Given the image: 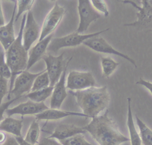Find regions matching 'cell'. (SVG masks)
<instances>
[{
    "instance_id": "obj_1",
    "label": "cell",
    "mask_w": 152,
    "mask_h": 145,
    "mask_svg": "<svg viewBox=\"0 0 152 145\" xmlns=\"http://www.w3.org/2000/svg\"><path fill=\"white\" fill-rule=\"evenodd\" d=\"M83 128L99 145H121L129 139L122 134L116 122L108 115V110L101 115L91 118Z\"/></svg>"
},
{
    "instance_id": "obj_2",
    "label": "cell",
    "mask_w": 152,
    "mask_h": 145,
    "mask_svg": "<svg viewBox=\"0 0 152 145\" xmlns=\"http://www.w3.org/2000/svg\"><path fill=\"white\" fill-rule=\"evenodd\" d=\"M71 93L75 97L83 113L90 118L99 115L108 106L110 99L106 86L93 87Z\"/></svg>"
},
{
    "instance_id": "obj_3",
    "label": "cell",
    "mask_w": 152,
    "mask_h": 145,
    "mask_svg": "<svg viewBox=\"0 0 152 145\" xmlns=\"http://www.w3.org/2000/svg\"><path fill=\"white\" fill-rule=\"evenodd\" d=\"M26 15L27 13H24L23 16L17 36L5 53L6 57L5 61L11 72L9 92L12 89L16 76L25 70L27 67L28 51L24 48L23 45V31L26 21Z\"/></svg>"
},
{
    "instance_id": "obj_4",
    "label": "cell",
    "mask_w": 152,
    "mask_h": 145,
    "mask_svg": "<svg viewBox=\"0 0 152 145\" xmlns=\"http://www.w3.org/2000/svg\"><path fill=\"white\" fill-rule=\"evenodd\" d=\"M109 29H106L102 31L96 32L88 34H80L75 31L64 36L52 38L47 48V51L49 52L56 54L59 50L65 47H77L88 39L99 36L101 33L108 30Z\"/></svg>"
},
{
    "instance_id": "obj_5",
    "label": "cell",
    "mask_w": 152,
    "mask_h": 145,
    "mask_svg": "<svg viewBox=\"0 0 152 145\" xmlns=\"http://www.w3.org/2000/svg\"><path fill=\"white\" fill-rule=\"evenodd\" d=\"M77 9L79 15V24L75 32L80 34H83L87 30L92 22L102 17V14L93 7L90 1L88 0L78 1Z\"/></svg>"
},
{
    "instance_id": "obj_6",
    "label": "cell",
    "mask_w": 152,
    "mask_h": 145,
    "mask_svg": "<svg viewBox=\"0 0 152 145\" xmlns=\"http://www.w3.org/2000/svg\"><path fill=\"white\" fill-rule=\"evenodd\" d=\"M124 4H129L135 7L137 10V20L130 23H126L124 25L126 26H134L136 27H147L151 26V16H152V1L148 0L140 1L141 6L133 1L127 0L123 1Z\"/></svg>"
},
{
    "instance_id": "obj_7",
    "label": "cell",
    "mask_w": 152,
    "mask_h": 145,
    "mask_svg": "<svg viewBox=\"0 0 152 145\" xmlns=\"http://www.w3.org/2000/svg\"><path fill=\"white\" fill-rule=\"evenodd\" d=\"M64 7L56 2L50 11L46 16L40 30L39 41H41L52 33L56 29L65 13Z\"/></svg>"
},
{
    "instance_id": "obj_8",
    "label": "cell",
    "mask_w": 152,
    "mask_h": 145,
    "mask_svg": "<svg viewBox=\"0 0 152 145\" xmlns=\"http://www.w3.org/2000/svg\"><path fill=\"white\" fill-rule=\"evenodd\" d=\"M42 72L32 73L25 70L18 75L15 78L12 89L8 92V99L10 98L11 95H14L15 97L20 98L24 94L30 92L34 79Z\"/></svg>"
},
{
    "instance_id": "obj_9",
    "label": "cell",
    "mask_w": 152,
    "mask_h": 145,
    "mask_svg": "<svg viewBox=\"0 0 152 145\" xmlns=\"http://www.w3.org/2000/svg\"><path fill=\"white\" fill-rule=\"evenodd\" d=\"M95 79L90 72L70 71L66 78V88L78 91L94 87Z\"/></svg>"
},
{
    "instance_id": "obj_10",
    "label": "cell",
    "mask_w": 152,
    "mask_h": 145,
    "mask_svg": "<svg viewBox=\"0 0 152 145\" xmlns=\"http://www.w3.org/2000/svg\"><path fill=\"white\" fill-rule=\"evenodd\" d=\"M64 53L58 56L48 54L44 55L42 57L46 64V70L48 73L50 81V86L51 87H53L58 81L64 70L65 65H64Z\"/></svg>"
},
{
    "instance_id": "obj_11",
    "label": "cell",
    "mask_w": 152,
    "mask_h": 145,
    "mask_svg": "<svg viewBox=\"0 0 152 145\" xmlns=\"http://www.w3.org/2000/svg\"><path fill=\"white\" fill-rule=\"evenodd\" d=\"M84 45L88 47L89 48L99 53L113 54L129 61L135 67H137L136 63L134 59L129 57L128 55L119 52L115 50L112 45H110L104 38L102 37L96 36L90 39H88L83 43Z\"/></svg>"
},
{
    "instance_id": "obj_12",
    "label": "cell",
    "mask_w": 152,
    "mask_h": 145,
    "mask_svg": "<svg viewBox=\"0 0 152 145\" xmlns=\"http://www.w3.org/2000/svg\"><path fill=\"white\" fill-rule=\"evenodd\" d=\"M40 30L31 11L27 12L23 31V45L28 51L33 43L39 38Z\"/></svg>"
},
{
    "instance_id": "obj_13",
    "label": "cell",
    "mask_w": 152,
    "mask_h": 145,
    "mask_svg": "<svg viewBox=\"0 0 152 145\" xmlns=\"http://www.w3.org/2000/svg\"><path fill=\"white\" fill-rule=\"evenodd\" d=\"M72 57L69 58L65 65L64 70L56 84L53 86V89L51 94L50 101V109H59L62 103L67 96L66 88L65 85L66 70L68 64Z\"/></svg>"
},
{
    "instance_id": "obj_14",
    "label": "cell",
    "mask_w": 152,
    "mask_h": 145,
    "mask_svg": "<svg viewBox=\"0 0 152 145\" xmlns=\"http://www.w3.org/2000/svg\"><path fill=\"white\" fill-rule=\"evenodd\" d=\"M49 107L44 102L36 103L31 100L21 103L18 105L5 110V113L8 117L13 115H21V116L28 115H37L47 109Z\"/></svg>"
},
{
    "instance_id": "obj_15",
    "label": "cell",
    "mask_w": 152,
    "mask_h": 145,
    "mask_svg": "<svg viewBox=\"0 0 152 145\" xmlns=\"http://www.w3.org/2000/svg\"><path fill=\"white\" fill-rule=\"evenodd\" d=\"M53 38V34H50L43 39L30 48L28 54V60L27 63L26 70L30 69L37 61H39L45 55L47 48L50 42Z\"/></svg>"
},
{
    "instance_id": "obj_16",
    "label": "cell",
    "mask_w": 152,
    "mask_h": 145,
    "mask_svg": "<svg viewBox=\"0 0 152 145\" xmlns=\"http://www.w3.org/2000/svg\"><path fill=\"white\" fill-rule=\"evenodd\" d=\"M14 6L10 20L7 24L0 27V42L2 44L4 51H6L15 39L14 30V23L15 14L17 8V2L14 1Z\"/></svg>"
},
{
    "instance_id": "obj_17",
    "label": "cell",
    "mask_w": 152,
    "mask_h": 145,
    "mask_svg": "<svg viewBox=\"0 0 152 145\" xmlns=\"http://www.w3.org/2000/svg\"><path fill=\"white\" fill-rule=\"evenodd\" d=\"M86 132V131L83 127H78L74 124H61L55 128L53 133L48 137L62 140L75 135L83 134Z\"/></svg>"
},
{
    "instance_id": "obj_18",
    "label": "cell",
    "mask_w": 152,
    "mask_h": 145,
    "mask_svg": "<svg viewBox=\"0 0 152 145\" xmlns=\"http://www.w3.org/2000/svg\"><path fill=\"white\" fill-rule=\"evenodd\" d=\"M70 116H77L87 118L86 115L80 112H69L65 110H61L59 109H48L39 114L35 115L36 121L46 120V121H55L58 120L65 117Z\"/></svg>"
},
{
    "instance_id": "obj_19",
    "label": "cell",
    "mask_w": 152,
    "mask_h": 145,
    "mask_svg": "<svg viewBox=\"0 0 152 145\" xmlns=\"http://www.w3.org/2000/svg\"><path fill=\"white\" fill-rule=\"evenodd\" d=\"M23 119H17L7 117L0 123V130L13 134L16 137H21Z\"/></svg>"
},
{
    "instance_id": "obj_20",
    "label": "cell",
    "mask_w": 152,
    "mask_h": 145,
    "mask_svg": "<svg viewBox=\"0 0 152 145\" xmlns=\"http://www.w3.org/2000/svg\"><path fill=\"white\" fill-rule=\"evenodd\" d=\"M128 101V114H127V121L126 124L129 133V141L131 145H141V139L138 132L133 119L132 113L131 106V98H127Z\"/></svg>"
},
{
    "instance_id": "obj_21",
    "label": "cell",
    "mask_w": 152,
    "mask_h": 145,
    "mask_svg": "<svg viewBox=\"0 0 152 145\" xmlns=\"http://www.w3.org/2000/svg\"><path fill=\"white\" fill-rule=\"evenodd\" d=\"M135 119L140 131L139 135L141 144L143 145H152V131L151 129L137 115L135 116Z\"/></svg>"
},
{
    "instance_id": "obj_22",
    "label": "cell",
    "mask_w": 152,
    "mask_h": 145,
    "mask_svg": "<svg viewBox=\"0 0 152 145\" xmlns=\"http://www.w3.org/2000/svg\"><path fill=\"white\" fill-rule=\"evenodd\" d=\"M53 89V87L49 86L45 88L40 89L34 91H31L27 93L25 97L28 98L30 100L36 103H42L51 95Z\"/></svg>"
},
{
    "instance_id": "obj_23",
    "label": "cell",
    "mask_w": 152,
    "mask_h": 145,
    "mask_svg": "<svg viewBox=\"0 0 152 145\" xmlns=\"http://www.w3.org/2000/svg\"><path fill=\"white\" fill-rule=\"evenodd\" d=\"M100 62L103 76L109 78L115 72L119 63L110 57H100Z\"/></svg>"
},
{
    "instance_id": "obj_24",
    "label": "cell",
    "mask_w": 152,
    "mask_h": 145,
    "mask_svg": "<svg viewBox=\"0 0 152 145\" xmlns=\"http://www.w3.org/2000/svg\"><path fill=\"white\" fill-rule=\"evenodd\" d=\"M40 129L39 124L37 121L35 119L30 124L25 137L24 140L33 145L37 144L40 135Z\"/></svg>"
},
{
    "instance_id": "obj_25",
    "label": "cell",
    "mask_w": 152,
    "mask_h": 145,
    "mask_svg": "<svg viewBox=\"0 0 152 145\" xmlns=\"http://www.w3.org/2000/svg\"><path fill=\"white\" fill-rule=\"evenodd\" d=\"M50 86V81L46 69L38 75L33 82L30 91H34Z\"/></svg>"
},
{
    "instance_id": "obj_26",
    "label": "cell",
    "mask_w": 152,
    "mask_h": 145,
    "mask_svg": "<svg viewBox=\"0 0 152 145\" xmlns=\"http://www.w3.org/2000/svg\"><path fill=\"white\" fill-rule=\"evenodd\" d=\"M60 143L62 145H94L87 141L84 136L81 134L60 140Z\"/></svg>"
},
{
    "instance_id": "obj_27",
    "label": "cell",
    "mask_w": 152,
    "mask_h": 145,
    "mask_svg": "<svg viewBox=\"0 0 152 145\" xmlns=\"http://www.w3.org/2000/svg\"><path fill=\"white\" fill-rule=\"evenodd\" d=\"M17 4L18 11L16 16H15L14 21H17L20 16L26 11H30L31 8L32 7L34 1L33 0H18L16 1Z\"/></svg>"
},
{
    "instance_id": "obj_28",
    "label": "cell",
    "mask_w": 152,
    "mask_h": 145,
    "mask_svg": "<svg viewBox=\"0 0 152 145\" xmlns=\"http://www.w3.org/2000/svg\"><path fill=\"white\" fill-rule=\"evenodd\" d=\"M5 57V51L0 50V77L8 79L11 78V72L6 63Z\"/></svg>"
},
{
    "instance_id": "obj_29",
    "label": "cell",
    "mask_w": 152,
    "mask_h": 145,
    "mask_svg": "<svg viewBox=\"0 0 152 145\" xmlns=\"http://www.w3.org/2000/svg\"><path fill=\"white\" fill-rule=\"evenodd\" d=\"M93 7L98 12H101L106 17L109 16V11L105 1L103 0H91L90 1Z\"/></svg>"
},
{
    "instance_id": "obj_30",
    "label": "cell",
    "mask_w": 152,
    "mask_h": 145,
    "mask_svg": "<svg viewBox=\"0 0 152 145\" xmlns=\"http://www.w3.org/2000/svg\"><path fill=\"white\" fill-rule=\"evenodd\" d=\"M8 93V79L0 77V104L3 98Z\"/></svg>"
},
{
    "instance_id": "obj_31",
    "label": "cell",
    "mask_w": 152,
    "mask_h": 145,
    "mask_svg": "<svg viewBox=\"0 0 152 145\" xmlns=\"http://www.w3.org/2000/svg\"><path fill=\"white\" fill-rule=\"evenodd\" d=\"M37 145H62L56 139L49 137H43L37 143Z\"/></svg>"
},
{
    "instance_id": "obj_32",
    "label": "cell",
    "mask_w": 152,
    "mask_h": 145,
    "mask_svg": "<svg viewBox=\"0 0 152 145\" xmlns=\"http://www.w3.org/2000/svg\"><path fill=\"white\" fill-rule=\"evenodd\" d=\"M17 99H18V98H16V97H14V98L10 99L8 101H6L5 103H1L0 104V123L2 121V120L3 115H4V112H5V110L8 109V107L10 106V105L11 104H12V103H13L14 101L17 100Z\"/></svg>"
},
{
    "instance_id": "obj_33",
    "label": "cell",
    "mask_w": 152,
    "mask_h": 145,
    "mask_svg": "<svg viewBox=\"0 0 152 145\" xmlns=\"http://www.w3.org/2000/svg\"><path fill=\"white\" fill-rule=\"evenodd\" d=\"M2 145H19L15 138L12 136H7L5 140L2 143Z\"/></svg>"
},
{
    "instance_id": "obj_34",
    "label": "cell",
    "mask_w": 152,
    "mask_h": 145,
    "mask_svg": "<svg viewBox=\"0 0 152 145\" xmlns=\"http://www.w3.org/2000/svg\"><path fill=\"white\" fill-rule=\"evenodd\" d=\"M136 84L144 86L151 94V82L150 81H145L142 78H140V79L136 82Z\"/></svg>"
},
{
    "instance_id": "obj_35",
    "label": "cell",
    "mask_w": 152,
    "mask_h": 145,
    "mask_svg": "<svg viewBox=\"0 0 152 145\" xmlns=\"http://www.w3.org/2000/svg\"><path fill=\"white\" fill-rule=\"evenodd\" d=\"M16 140L17 141V142L18 143L19 145H33V144H31L28 143H27V141H26L24 140V139L21 137H15Z\"/></svg>"
},
{
    "instance_id": "obj_36",
    "label": "cell",
    "mask_w": 152,
    "mask_h": 145,
    "mask_svg": "<svg viewBox=\"0 0 152 145\" xmlns=\"http://www.w3.org/2000/svg\"><path fill=\"white\" fill-rule=\"evenodd\" d=\"M5 24V20H4V17L2 10V7H1V3L0 1V27L2 26Z\"/></svg>"
},
{
    "instance_id": "obj_37",
    "label": "cell",
    "mask_w": 152,
    "mask_h": 145,
    "mask_svg": "<svg viewBox=\"0 0 152 145\" xmlns=\"http://www.w3.org/2000/svg\"><path fill=\"white\" fill-rule=\"evenodd\" d=\"M7 137V135H5V134L0 130V144H2L4 143V141L5 140Z\"/></svg>"
}]
</instances>
